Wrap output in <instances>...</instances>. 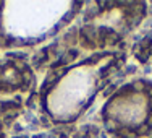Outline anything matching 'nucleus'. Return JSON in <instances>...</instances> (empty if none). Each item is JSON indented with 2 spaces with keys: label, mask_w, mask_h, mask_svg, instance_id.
<instances>
[{
  "label": "nucleus",
  "mask_w": 152,
  "mask_h": 138,
  "mask_svg": "<svg viewBox=\"0 0 152 138\" xmlns=\"http://www.w3.org/2000/svg\"><path fill=\"white\" fill-rule=\"evenodd\" d=\"M110 57L83 62L70 68L45 96L47 112L60 122H70L80 115L94 99L102 85V76Z\"/></svg>",
  "instance_id": "f257e3e1"
},
{
  "label": "nucleus",
  "mask_w": 152,
  "mask_h": 138,
  "mask_svg": "<svg viewBox=\"0 0 152 138\" xmlns=\"http://www.w3.org/2000/svg\"><path fill=\"white\" fill-rule=\"evenodd\" d=\"M73 7L75 2H5L0 28L11 42H37L58 29Z\"/></svg>",
  "instance_id": "f03ea898"
},
{
  "label": "nucleus",
  "mask_w": 152,
  "mask_h": 138,
  "mask_svg": "<svg viewBox=\"0 0 152 138\" xmlns=\"http://www.w3.org/2000/svg\"><path fill=\"white\" fill-rule=\"evenodd\" d=\"M151 103L144 91L138 88L121 89L108 101L105 114L118 127L136 128L147 120Z\"/></svg>",
  "instance_id": "7ed1b4c3"
}]
</instances>
